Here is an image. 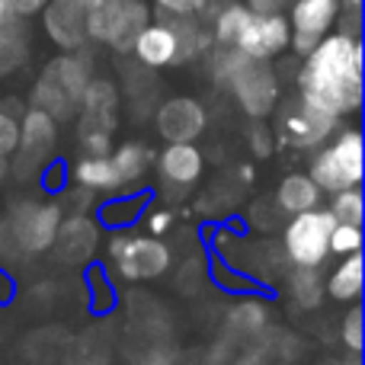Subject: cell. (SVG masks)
I'll list each match as a JSON object with an SVG mask.
<instances>
[{"label": "cell", "instance_id": "cell-1", "mask_svg": "<svg viewBox=\"0 0 365 365\" xmlns=\"http://www.w3.org/2000/svg\"><path fill=\"white\" fill-rule=\"evenodd\" d=\"M295 90L334 119L356 115L362 106V32L336 26L308 55H302Z\"/></svg>", "mask_w": 365, "mask_h": 365}, {"label": "cell", "instance_id": "cell-2", "mask_svg": "<svg viewBox=\"0 0 365 365\" xmlns=\"http://www.w3.org/2000/svg\"><path fill=\"white\" fill-rule=\"evenodd\" d=\"M208 77L215 87H221L244 115L250 119H269L282 103V81H279L272 61H250L237 48L208 51Z\"/></svg>", "mask_w": 365, "mask_h": 365}, {"label": "cell", "instance_id": "cell-3", "mask_svg": "<svg viewBox=\"0 0 365 365\" xmlns=\"http://www.w3.org/2000/svg\"><path fill=\"white\" fill-rule=\"evenodd\" d=\"M212 51V36L202 16H180V19H158L135 36L132 51L135 61L145 71H164V68H182Z\"/></svg>", "mask_w": 365, "mask_h": 365}, {"label": "cell", "instance_id": "cell-4", "mask_svg": "<svg viewBox=\"0 0 365 365\" xmlns=\"http://www.w3.org/2000/svg\"><path fill=\"white\" fill-rule=\"evenodd\" d=\"M90 77H93V55L87 48L61 51L38 71L36 83L29 90V106L42 109L58 125L71 122L81 109V96L87 90Z\"/></svg>", "mask_w": 365, "mask_h": 365}, {"label": "cell", "instance_id": "cell-5", "mask_svg": "<svg viewBox=\"0 0 365 365\" xmlns=\"http://www.w3.org/2000/svg\"><path fill=\"white\" fill-rule=\"evenodd\" d=\"M83 4H87V42L106 45L115 55H128L135 36L151 23V6L145 0H83Z\"/></svg>", "mask_w": 365, "mask_h": 365}, {"label": "cell", "instance_id": "cell-6", "mask_svg": "<svg viewBox=\"0 0 365 365\" xmlns=\"http://www.w3.org/2000/svg\"><path fill=\"white\" fill-rule=\"evenodd\" d=\"M308 177L321 192H340L362 182V135L359 128H336L311 160Z\"/></svg>", "mask_w": 365, "mask_h": 365}, {"label": "cell", "instance_id": "cell-7", "mask_svg": "<svg viewBox=\"0 0 365 365\" xmlns=\"http://www.w3.org/2000/svg\"><path fill=\"white\" fill-rule=\"evenodd\" d=\"M336 128H340V119L311 106L298 93L276 106V125H272L276 145L292 148V151H317Z\"/></svg>", "mask_w": 365, "mask_h": 365}, {"label": "cell", "instance_id": "cell-8", "mask_svg": "<svg viewBox=\"0 0 365 365\" xmlns=\"http://www.w3.org/2000/svg\"><path fill=\"white\" fill-rule=\"evenodd\" d=\"M109 257L128 282H151L173 266V253L154 234H119L109 240Z\"/></svg>", "mask_w": 365, "mask_h": 365}, {"label": "cell", "instance_id": "cell-9", "mask_svg": "<svg viewBox=\"0 0 365 365\" xmlns=\"http://www.w3.org/2000/svg\"><path fill=\"white\" fill-rule=\"evenodd\" d=\"M334 215L327 208H311V212L292 215V221L282 227V250L295 266H321L330 253V231H334Z\"/></svg>", "mask_w": 365, "mask_h": 365}, {"label": "cell", "instance_id": "cell-10", "mask_svg": "<svg viewBox=\"0 0 365 365\" xmlns=\"http://www.w3.org/2000/svg\"><path fill=\"white\" fill-rule=\"evenodd\" d=\"M58 145V122L51 115H45L42 109L29 106L19 115V141L13 151V167L19 180H32L36 173L45 170V164L51 160Z\"/></svg>", "mask_w": 365, "mask_h": 365}, {"label": "cell", "instance_id": "cell-11", "mask_svg": "<svg viewBox=\"0 0 365 365\" xmlns=\"http://www.w3.org/2000/svg\"><path fill=\"white\" fill-rule=\"evenodd\" d=\"M61 218H64V212L55 205V202L16 199L4 221L10 225V231L16 234L19 247H23L29 257H36V253H45L51 247Z\"/></svg>", "mask_w": 365, "mask_h": 365}, {"label": "cell", "instance_id": "cell-12", "mask_svg": "<svg viewBox=\"0 0 365 365\" xmlns=\"http://www.w3.org/2000/svg\"><path fill=\"white\" fill-rule=\"evenodd\" d=\"M234 48L247 55L250 61H276L289 55L292 48V29L285 13H253L247 16L244 29L237 32Z\"/></svg>", "mask_w": 365, "mask_h": 365}, {"label": "cell", "instance_id": "cell-13", "mask_svg": "<svg viewBox=\"0 0 365 365\" xmlns=\"http://www.w3.org/2000/svg\"><path fill=\"white\" fill-rule=\"evenodd\" d=\"M292 29V48L298 58L308 55L327 32L336 29L340 19V0H295L285 13Z\"/></svg>", "mask_w": 365, "mask_h": 365}, {"label": "cell", "instance_id": "cell-14", "mask_svg": "<svg viewBox=\"0 0 365 365\" xmlns=\"http://www.w3.org/2000/svg\"><path fill=\"white\" fill-rule=\"evenodd\" d=\"M119 109L122 93L115 81L90 77L87 90L81 96V109H77V135H109L113 138L115 128H119Z\"/></svg>", "mask_w": 365, "mask_h": 365}, {"label": "cell", "instance_id": "cell-15", "mask_svg": "<svg viewBox=\"0 0 365 365\" xmlns=\"http://www.w3.org/2000/svg\"><path fill=\"white\" fill-rule=\"evenodd\" d=\"M42 32L55 48H87V4L83 0H48L42 6Z\"/></svg>", "mask_w": 365, "mask_h": 365}, {"label": "cell", "instance_id": "cell-16", "mask_svg": "<svg viewBox=\"0 0 365 365\" xmlns=\"http://www.w3.org/2000/svg\"><path fill=\"white\" fill-rule=\"evenodd\" d=\"M208 125V113L195 96H170L154 109V128L167 145L195 141Z\"/></svg>", "mask_w": 365, "mask_h": 365}, {"label": "cell", "instance_id": "cell-17", "mask_svg": "<svg viewBox=\"0 0 365 365\" xmlns=\"http://www.w3.org/2000/svg\"><path fill=\"white\" fill-rule=\"evenodd\" d=\"M61 266H87L93 253L100 250V225L90 215H74L61 218L55 231V240L48 247Z\"/></svg>", "mask_w": 365, "mask_h": 365}, {"label": "cell", "instance_id": "cell-18", "mask_svg": "<svg viewBox=\"0 0 365 365\" xmlns=\"http://www.w3.org/2000/svg\"><path fill=\"white\" fill-rule=\"evenodd\" d=\"M29 58V19L19 16L13 0H0V77L19 71Z\"/></svg>", "mask_w": 365, "mask_h": 365}, {"label": "cell", "instance_id": "cell-19", "mask_svg": "<svg viewBox=\"0 0 365 365\" xmlns=\"http://www.w3.org/2000/svg\"><path fill=\"white\" fill-rule=\"evenodd\" d=\"M154 167L164 182L189 189L192 182H199L202 170H205V154L195 148V141H177V145H167L160 154H154Z\"/></svg>", "mask_w": 365, "mask_h": 365}, {"label": "cell", "instance_id": "cell-20", "mask_svg": "<svg viewBox=\"0 0 365 365\" xmlns=\"http://www.w3.org/2000/svg\"><path fill=\"white\" fill-rule=\"evenodd\" d=\"M269 321H272L269 304L257 302V298H244V302H237L231 311H227L225 336H221V340H227L231 346H240V343L253 340L257 334H263V330L269 327Z\"/></svg>", "mask_w": 365, "mask_h": 365}, {"label": "cell", "instance_id": "cell-21", "mask_svg": "<svg viewBox=\"0 0 365 365\" xmlns=\"http://www.w3.org/2000/svg\"><path fill=\"white\" fill-rule=\"evenodd\" d=\"M71 180L83 189H93V192H113V189H122V180L115 173V164L109 154H100V158H90V154H81V158L71 164Z\"/></svg>", "mask_w": 365, "mask_h": 365}, {"label": "cell", "instance_id": "cell-22", "mask_svg": "<svg viewBox=\"0 0 365 365\" xmlns=\"http://www.w3.org/2000/svg\"><path fill=\"white\" fill-rule=\"evenodd\" d=\"M321 189L317 182L308 177V173H289L276 189V205L282 208V215H302V212H311V208L321 205Z\"/></svg>", "mask_w": 365, "mask_h": 365}, {"label": "cell", "instance_id": "cell-23", "mask_svg": "<svg viewBox=\"0 0 365 365\" xmlns=\"http://www.w3.org/2000/svg\"><path fill=\"white\" fill-rule=\"evenodd\" d=\"M109 158H113L122 186L141 182L145 173L154 167V151L145 145V141H125V145H119L115 151H109Z\"/></svg>", "mask_w": 365, "mask_h": 365}, {"label": "cell", "instance_id": "cell-24", "mask_svg": "<svg viewBox=\"0 0 365 365\" xmlns=\"http://www.w3.org/2000/svg\"><path fill=\"white\" fill-rule=\"evenodd\" d=\"M289 295L302 311L321 308L324 295H327L321 269H317V266H295V269L289 272Z\"/></svg>", "mask_w": 365, "mask_h": 365}, {"label": "cell", "instance_id": "cell-25", "mask_svg": "<svg viewBox=\"0 0 365 365\" xmlns=\"http://www.w3.org/2000/svg\"><path fill=\"white\" fill-rule=\"evenodd\" d=\"M327 295H334L336 302H356L362 295V257L349 253V259H343L334 269V276L327 279Z\"/></svg>", "mask_w": 365, "mask_h": 365}, {"label": "cell", "instance_id": "cell-26", "mask_svg": "<svg viewBox=\"0 0 365 365\" xmlns=\"http://www.w3.org/2000/svg\"><path fill=\"white\" fill-rule=\"evenodd\" d=\"M327 212L334 215L336 225H362V192H359V186L334 192Z\"/></svg>", "mask_w": 365, "mask_h": 365}, {"label": "cell", "instance_id": "cell-27", "mask_svg": "<svg viewBox=\"0 0 365 365\" xmlns=\"http://www.w3.org/2000/svg\"><path fill=\"white\" fill-rule=\"evenodd\" d=\"M212 0H151V16L158 19H180V16H202Z\"/></svg>", "mask_w": 365, "mask_h": 365}, {"label": "cell", "instance_id": "cell-28", "mask_svg": "<svg viewBox=\"0 0 365 365\" xmlns=\"http://www.w3.org/2000/svg\"><path fill=\"white\" fill-rule=\"evenodd\" d=\"M250 225L257 227V231H263V234H269V231H276V227H282L285 225V215H282V208L276 205V199H257L250 205Z\"/></svg>", "mask_w": 365, "mask_h": 365}, {"label": "cell", "instance_id": "cell-29", "mask_svg": "<svg viewBox=\"0 0 365 365\" xmlns=\"http://www.w3.org/2000/svg\"><path fill=\"white\" fill-rule=\"evenodd\" d=\"M247 145H250V154L253 158H272L276 151V132L266 119H253L250 128H247Z\"/></svg>", "mask_w": 365, "mask_h": 365}, {"label": "cell", "instance_id": "cell-30", "mask_svg": "<svg viewBox=\"0 0 365 365\" xmlns=\"http://www.w3.org/2000/svg\"><path fill=\"white\" fill-rule=\"evenodd\" d=\"M26 259H29V253L19 247V240H16V234L10 231V225L0 221V266H4V269H19Z\"/></svg>", "mask_w": 365, "mask_h": 365}, {"label": "cell", "instance_id": "cell-31", "mask_svg": "<svg viewBox=\"0 0 365 365\" xmlns=\"http://www.w3.org/2000/svg\"><path fill=\"white\" fill-rule=\"evenodd\" d=\"M16 141H19V115L13 109L0 106V158H13L16 151Z\"/></svg>", "mask_w": 365, "mask_h": 365}, {"label": "cell", "instance_id": "cell-32", "mask_svg": "<svg viewBox=\"0 0 365 365\" xmlns=\"http://www.w3.org/2000/svg\"><path fill=\"white\" fill-rule=\"evenodd\" d=\"M202 282H205V266H202V259L199 257L182 259V266L177 272V289L182 295H195V292L202 289Z\"/></svg>", "mask_w": 365, "mask_h": 365}, {"label": "cell", "instance_id": "cell-33", "mask_svg": "<svg viewBox=\"0 0 365 365\" xmlns=\"http://www.w3.org/2000/svg\"><path fill=\"white\" fill-rule=\"evenodd\" d=\"M359 247H362L359 225H334V231H330V250L334 253H359Z\"/></svg>", "mask_w": 365, "mask_h": 365}, {"label": "cell", "instance_id": "cell-34", "mask_svg": "<svg viewBox=\"0 0 365 365\" xmlns=\"http://www.w3.org/2000/svg\"><path fill=\"white\" fill-rule=\"evenodd\" d=\"M340 336L349 346V353H359L362 349V308H353L346 314V321H343V327H340Z\"/></svg>", "mask_w": 365, "mask_h": 365}, {"label": "cell", "instance_id": "cell-35", "mask_svg": "<svg viewBox=\"0 0 365 365\" xmlns=\"http://www.w3.org/2000/svg\"><path fill=\"white\" fill-rule=\"evenodd\" d=\"M68 199H71V208H74V215H87L90 208H93V202H96V192H93V189L74 186L68 192Z\"/></svg>", "mask_w": 365, "mask_h": 365}, {"label": "cell", "instance_id": "cell-36", "mask_svg": "<svg viewBox=\"0 0 365 365\" xmlns=\"http://www.w3.org/2000/svg\"><path fill=\"white\" fill-rule=\"evenodd\" d=\"M173 225V212L170 208H154L151 215H148V231L158 237V234H167Z\"/></svg>", "mask_w": 365, "mask_h": 365}, {"label": "cell", "instance_id": "cell-37", "mask_svg": "<svg viewBox=\"0 0 365 365\" xmlns=\"http://www.w3.org/2000/svg\"><path fill=\"white\" fill-rule=\"evenodd\" d=\"M253 13H289V6L295 0H244Z\"/></svg>", "mask_w": 365, "mask_h": 365}, {"label": "cell", "instance_id": "cell-38", "mask_svg": "<svg viewBox=\"0 0 365 365\" xmlns=\"http://www.w3.org/2000/svg\"><path fill=\"white\" fill-rule=\"evenodd\" d=\"M45 4H48V0H13V6H16V13H19V16H26V19L38 16Z\"/></svg>", "mask_w": 365, "mask_h": 365}, {"label": "cell", "instance_id": "cell-39", "mask_svg": "<svg viewBox=\"0 0 365 365\" xmlns=\"http://www.w3.org/2000/svg\"><path fill=\"white\" fill-rule=\"evenodd\" d=\"M343 13H362V0H340Z\"/></svg>", "mask_w": 365, "mask_h": 365}, {"label": "cell", "instance_id": "cell-40", "mask_svg": "<svg viewBox=\"0 0 365 365\" xmlns=\"http://www.w3.org/2000/svg\"><path fill=\"white\" fill-rule=\"evenodd\" d=\"M324 365H362V362H359V353H353L349 359H327Z\"/></svg>", "mask_w": 365, "mask_h": 365}, {"label": "cell", "instance_id": "cell-41", "mask_svg": "<svg viewBox=\"0 0 365 365\" xmlns=\"http://www.w3.org/2000/svg\"><path fill=\"white\" fill-rule=\"evenodd\" d=\"M6 177H10V164H6V160L0 158V182H4Z\"/></svg>", "mask_w": 365, "mask_h": 365}, {"label": "cell", "instance_id": "cell-42", "mask_svg": "<svg viewBox=\"0 0 365 365\" xmlns=\"http://www.w3.org/2000/svg\"><path fill=\"white\" fill-rule=\"evenodd\" d=\"M279 365H292V362H279Z\"/></svg>", "mask_w": 365, "mask_h": 365}]
</instances>
